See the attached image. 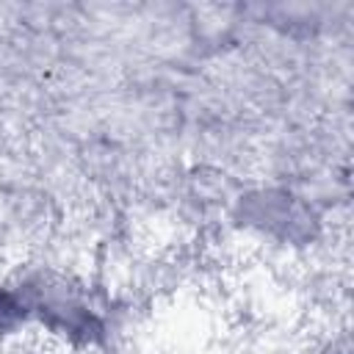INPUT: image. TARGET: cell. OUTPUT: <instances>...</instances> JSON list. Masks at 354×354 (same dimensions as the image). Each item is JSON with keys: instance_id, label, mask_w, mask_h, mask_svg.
Here are the masks:
<instances>
[{"instance_id": "cell-1", "label": "cell", "mask_w": 354, "mask_h": 354, "mask_svg": "<svg viewBox=\"0 0 354 354\" xmlns=\"http://www.w3.org/2000/svg\"><path fill=\"white\" fill-rule=\"evenodd\" d=\"M241 224L246 227H257L263 232L271 235H282L290 238L299 230V221H307V213H301L299 202L288 194H252L246 199H241Z\"/></svg>"}]
</instances>
